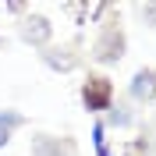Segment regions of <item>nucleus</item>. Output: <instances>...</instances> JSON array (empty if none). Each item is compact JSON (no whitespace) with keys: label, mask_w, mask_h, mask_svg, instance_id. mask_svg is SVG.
I'll list each match as a JSON object with an SVG mask.
<instances>
[{"label":"nucleus","mask_w":156,"mask_h":156,"mask_svg":"<svg viewBox=\"0 0 156 156\" xmlns=\"http://www.w3.org/2000/svg\"><path fill=\"white\" fill-rule=\"evenodd\" d=\"M128 53V36L117 21H99L96 39L89 43V60L96 68H117Z\"/></svg>","instance_id":"obj_1"},{"label":"nucleus","mask_w":156,"mask_h":156,"mask_svg":"<svg viewBox=\"0 0 156 156\" xmlns=\"http://www.w3.org/2000/svg\"><path fill=\"white\" fill-rule=\"evenodd\" d=\"M78 96H82V107L89 110L92 117H103L110 110V103H114V82H110L107 75H85V82H82V89H78Z\"/></svg>","instance_id":"obj_2"},{"label":"nucleus","mask_w":156,"mask_h":156,"mask_svg":"<svg viewBox=\"0 0 156 156\" xmlns=\"http://www.w3.org/2000/svg\"><path fill=\"white\" fill-rule=\"evenodd\" d=\"M39 60L53 75H75L82 68L85 53H78V43H50L46 50H39Z\"/></svg>","instance_id":"obj_3"},{"label":"nucleus","mask_w":156,"mask_h":156,"mask_svg":"<svg viewBox=\"0 0 156 156\" xmlns=\"http://www.w3.org/2000/svg\"><path fill=\"white\" fill-rule=\"evenodd\" d=\"M18 39L29 43L32 50H46L53 43V21L39 11H29L25 18H18Z\"/></svg>","instance_id":"obj_4"},{"label":"nucleus","mask_w":156,"mask_h":156,"mask_svg":"<svg viewBox=\"0 0 156 156\" xmlns=\"http://www.w3.org/2000/svg\"><path fill=\"white\" fill-rule=\"evenodd\" d=\"M128 103L131 107H153L156 103V68H138L128 78Z\"/></svg>","instance_id":"obj_5"},{"label":"nucleus","mask_w":156,"mask_h":156,"mask_svg":"<svg viewBox=\"0 0 156 156\" xmlns=\"http://www.w3.org/2000/svg\"><path fill=\"white\" fill-rule=\"evenodd\" d=\"M32 156H78V146L71 135H32Z\"/></svg>","instance_id":"obj_6"},{"label":"nucleus","mask_w":156,"mask_h":156,"mask_svg":"<svg viewBox=\"0 0 156 156\" xmlns=\"http://www.w3.org/2000/svg\"><path fill=\"white\" fill-rule=\"evenodd\" d=\"M99 121H103L107 131H131V128H138V110L131 107L128 99H114L110 110L99 117Z\"/></svg>","instance_id":"obj_7"},{"label":"nucleus","mask_w":156,"mask_h":156,"mask_svg":"<svg viewBox=\"0 0 156 156\" xmlns=\"http://www.w3.org/2000/svg\"><path fill=\"white\" fill-rule=\"evenodd\" d=\"M25 124H29V117L21 114V110H0V128H7V131H21Z\"/></svg>","instance_id":"obj_8"},{"label":"nucleus","mask_w":156,"mask_h":156,"mask_svg":"<svg viewBox=\"0 0 156 156\" xmlns=\"http://www.w3.org/2000/svg\"><path fill=\"white\" fill-rule=\"evenodd\" d=\"M121 156H153V146H149L146 138L138 135V138H131V142H124V149H121Z\"/></svg>","instance_id":"obj_9"},{"label":"nucleus","mask_w":156,"mask_h":156,"mask_svg":"<svg viewBox=\"0 0 156 156\" xmlns=\"http://www.w3.org/2000/svg\"><path fill=\"white\" fill-rule=\"evenodd\" d=\"M135 11H138V18L146 21L149 29H156V4H138Z\"/></svg>","instance_id":"obj_10"},{"label":"nucleus","mask_w":156,"mask_h":156,"mask_svg":"<svg viewBox=\"0 0 156 156\" xmlns=\"http://www.w3.org/2000/svg\"><path fill=\"white\" fill-rule=\"evenodd\" d=\"M142 138H146L149 146H153V153H156V114L146 121V128H142Z\"/></svg>","instance_id":"obj_11"},{"label":"nucleus","mask_w":156,"mask_h":156,"mask_svg":"<svg viewBox=\"0 0 156 156\" xmlns=\"http://www.w3.org/2000/svg\"><path fill=\"white\" fill-rule=\"evenodd\" d=\"M4 11H7V14H14V18H25V14H29V4H4Z\"/></svg>","instance_id":"obj_12"},{"label":"nucleus","mask_w":156,"mask_h":156,"mask_svg":"<svg viewBox=\"0 0 156 156\" xmlns=\"http://www.w3.org/2000/svg\"><path fill=\"white\" fill-rule=\"evenodd\" d=\"M11 138H14V131H7V128H0V149L11 146Z\"/></svg>","instance_id":"obj_13"}]
</instances>
